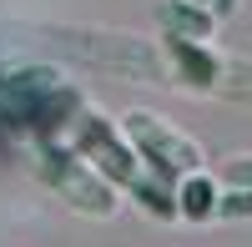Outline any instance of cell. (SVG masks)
<instances>
[{
	"instance_id": "obj_1",
	"label": "cell",
	"mask_w": 252,
	"mask_h": 247,
	"mask_svg": "<svg viewBox=\"0 0 252 247\" xmlns=\"http://www.w3.org/2000/svg\"><path fill=\"white\" fill-rule=\"evenodd\" d=\"M76 116H81V96L76 86L61 81V71H46V66L0 71V131L56 136Z\"/></svg>"
},
{
	"instance_id": "obj_13",
	"label": "cell",
	"mask_w": 252,
	"mask_h": 247,
	"mask_svg": "<svg viewBox=\"0 0 252 247\" xmlns=\"http://www.w3.org/2000/svg\"><path fill=\"white\" fill-rule=\"evenodd\" d=\"M197 5H212V0H197Z\"/></svg>"
},
{
	"instance_id": "obj_2",
	"label": "cell",
	"mask_w": 252,
	"mask_h": 247,
	"mask_svg": "<svg viewBox=\"0 0 252 247\" xmlns=\"http://www.w3.org/2000/svg\"><path fill=\"white\" fill-rule=\"evenodd\" d=\"M35 172H40V182H46L56 197H66L71 207L86 212V217H111L116 202H121L116 182L101 167H91L76 147H61L56 136H35Z\"/></svg>"
},
{
	"instance_id": "obj_5",
	"label": "cell",
	"mask_w": 252,
	"mask_h": 247,
	"mask_svg": "<svg viewBox=\"0 0 252 247\" xmlns=\"http://www.w3.org/2000/svg\"><path fill=\"white\" fill-rule=\"evenodd\" d=\"M161 40H166V56H172L177 76H182L192 91H222L227 61L207 51V40H187V35H161Z\"/></svg>"
},
{
	"instance_id": "obj_9",
	"label": "cell",
	"mask_w": 252,
	"mask_h": 247,
	"mask_svg": "<svg viewBox=\"0 0 252 247\" xmlns=\"http://www.w3.org/2000/svg\"><path fill=\"white\" fill-rule=\"evenodd\" d=\"M217 217H227V222H247V217H252V187H227L222 202H217Z\"/></svg>"
},
{
	"instance_id": "obj_10",
	"label": "cell",
	"mask_w": 252,
	"mask_h": 247,
	"mask_svg": "<svg viewBox=\"0 0 252 247\" xmlns=\"http://www.w3.org/2000/svg\"><path fill=\"white\" fill-rule=\"evenodd\" d=\"M222 91H227V96H237V101H252V66H227Z\"/></svg>"
},
{
	"instance_id": "obj_6",
	"label": "cell",
	"mask_w": 252,
	"mask_h": 247,
	"mask_svg": "<svg viewBox=\"0 0 252 247\" xmlns=\"http://www.w3.org/2000/svg\"><path fill=\"white\" fill-rule=\"evenodd\" d=\"M157 20L166 35H187V40H207L217 31V10L197 5V0H166V5H157Z\"/></svg>"
},
{
	"instance_id": "obj_11",
	"label": "cell",
	"mask_w": 252,
	"mask_h": 247,
	"mask_svg": "<svg viewBox=\"0 0 252 247\" xmlns=\"http://www.w3.org/2000/svg\"><path fill=\"white\" fill-rule=\"evenodd\" d=\"M222 177H227V187H252V156H232L222 167Z\"/></svg>"
},
{
	"instance_id": "obj_7",
	"label": "cell",
	"mask_w": 252,
	"mask_h": 247,
	"mask_svg": "<svg viewBox=\"0 0 252 247\" xmlns=\"http://www.w3.org/2000/svg\"><path fill=\"white\" fill-rule=\"evenodd\" d=\"M177 202H182V217L187 222H212L217 217V202H222V187L207 172H187L177 182Z\"/></svg>"
},
{
	"instance_id": "obj_8",
	"label": "cell",
	"mask_w": 252,
	"mask_h": 247,
	"mask_svg": "<svg viewBox=\"0 0 252 247\" xmlns=\"http://www.w3.org/2000/svg\"><path fill=\"white\" fill-rule=\"evenodd\" d=\"M126 192H131V202H141V207L146 212H152V217H182V202H177V182H166V177H136L131 182V187H126Z\"/></svg>"
},
{
	"instance_id": "obj_12",
	"label": "cell",
	"mask_w": 252,
	"mask_h": 247,
	"mask_svg": "<svg viewBox=\"0 0 252 247\" xmlns=\"http://www.w3.org/2000/svg\"><path fill=\"white\" fill-rule=\"evenodd\" d=\"M212 10H217V20H227V15L237 10V0H212Z\"/></svg>"
},
{
	"instance_id": "obj_3",
	"label": "cell",
	"mask_w": 252,
	"mask_h": 247,
	"mask_svg": "<svg viewBox=\"0 0 252 247\" xmlns=\"http://www.w3.org/2000/svg\"><path fill=\"white\" fill-rule=\"evenodd\" d=\"M121 131L131 136V147L141 152L146 172H157L166 182H182L187 172H202V147H197L192 136L172 131L161 116H152V111H126L121 116Z\"/></svg>"
},
{
	"instance_id": "obj_4",
	"label": "cell",
	"mask_w": 252,
	"mask_h": 247,
	"mask_svg": "<svg viewBox=\"0 0 252 247\" xmlns=\"http://www.w3.org/2000/svg\"><path fill=\"white\" fill-rule=\"evenodd\" d=\"M71 147L86 156L91 167H101V172H106L121 192L131 187V182L141 177V167H146V161H141V152L131 147V136H126V131H116L101 111H81V116H76V141H71Z\"/></svg>"
}]
</instances>
